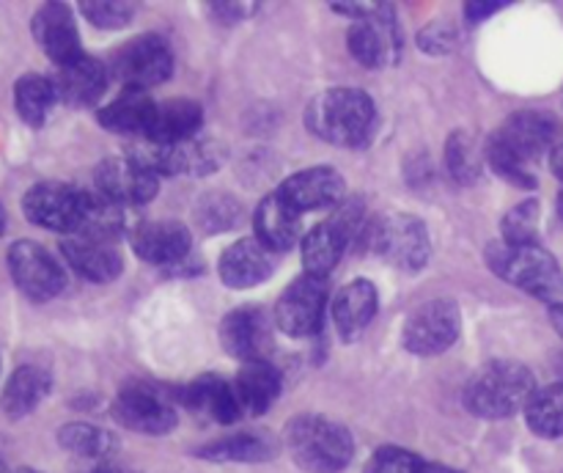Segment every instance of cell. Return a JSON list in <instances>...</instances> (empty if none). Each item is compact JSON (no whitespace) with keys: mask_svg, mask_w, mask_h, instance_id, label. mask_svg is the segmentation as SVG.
Instances as JSON below:
<instances>
[{"mask_svg":"<svg viewBox=\"0 0 563 473\" xmlns=\"http://www.w3.org/2000/svg\"><path fill=\"white\" fill-rule=\"evenodd\" d=\"M377 110L368 94L355 88H333L308 105L306 124L322 141L335 146H361L372 138Z\"/></svg>","mask_w":563,"mask_h":473,"instance_id":"cell-1","label":"cell"},{"mask_svg":"<svg viewBox=\"0 0 563 473\" xmlns=\"http://www.w3.org/2000/svg\"><path fill=\"white\" fill-rule=\"evenodd\" d=\"M487 262L504 280L526 289L528 295L553 306H563V273L553 256L539 245H511L493 242L487 248Z\"/></svg>","mask_w":563,"mask_h":473,"instance_id":"cell-2","label":"cell"},{"mask_svg":"<svg viewBox=\"0 0 563 473\" xmlns=\"http://www.w3.org/2000/svg\"><path fill=\"white\" fill-rule=\"evenodd\" d=\"M537 394L531 369L515 361L489 363L467 385V407L484 418H506L526 410Z\"/></svg>","mask_w":563,"mask_h":473,"instance_id":"cell-3","label":"cell"},{"mask_svg":"<svg viewBox=\"0 0 563 473\" xmlns=\"http://www.w3.org/2000/svg\"><path fill=\"white\" fill-rule=\"evenodd\" d=\"M286 443L297 465L311 473H335L350 465L352 435L341 424L322 416H300L286 429Z\"/></svg>","mask_w":563,"mask_h":473,"instance_id":"cell-4","label":"cell"},{"mask_svg":"<svg viewBox=\"0 0 563 473\" xmlns=\"http://www.w3.org/2000/svg\"><path fill=\"white\" fill-rule=\"evenodd\" d=\"M88 207V193L77 187L64 185V182H42L25 193L27 220L49 231H80L82 215Z\"/></svg>","mask_w":563,"mask_h":473,"instance_id":"cell-5","label":"cell"},{"mask_svg":"<svg viewBox=\"0 0 563 473\" xmlns=\"http://www.w3.org/2000/svg\"><path fill=\"white\" fill-rule=\"evenodd\" d=\"M372 248L401 270H421L429 258L427 226L412 215H385L372 226Z\"/></svg>","mask_w":563,"mask_h":473,"instance_id":"cell-6","label":"cell"},{"mask_svg":"<svg viewBox=\"0 0 563 473\" xmlns=\"http://www.w3.org/2000/svg\"><path fill=\"white\" fill-rule=\"evenodd\" d=\"M462 317L454 302H423L405 324V346L412 355H440L460 339Z\"/></svg>","mask_w":563,"mask_h":473,"instance_id":"cell-7","label":"cell"},{"mask_svg":"<svg viewBox=\"0 0 563 473\" xmlns=\"http://www.w3.org/2000/svg\"><path fill=\"white\" fill-rule=\"evenodd\" d=\"M324 308H328V284H324V278L302 275L280 295L275 319H278V328H284V333L311 336L322 324Z\"/></svg>","mask_w":563,"mask_h":473,"instance_id":"cell-8","label":"cell"},{"mask_svg":"<svg viewBox=\"0 0 563 473\" xmlns=\"http://www.w3.org/2000/svg\"><path fill=\"white\" fill-rule=\"evenodd\" d=\"M9 270L14 284L31 300H49L66 284V275L60 270V264L42 245H36V242H14L9 251Z\"/></svg>","mask_w":563,"mask_h":473,"instance_id":"cell-9","label":"cell"},{"mask_svg":"<svg viewBox=\"0 0 563 473\" xmlns=\"http://www.w3.org/2000/svg\"><path fill=\"white\" fill-rule=\"evenodd\" d=\"M113 413L124 427L143 435H163L176 427V410L168 396L146 383H130L121 388Z\"/></svg>","mask_w":563,"mask_h":473,"instance_id":"cell-10","label":"cell"},{"mask_svg":"<svg viewBox=\"0 0 563 473\" xmlns=\"http://www.w3.org/2000/svg\"><path fill=\"white\" fill-rule=\"evenodd\" d=\"M113 66L115 75L126 82V88L146 91V88L168 80L170 72H174V55L159 36H141L115 55Z\"/></svg>","mask_w":563,"mask_h":473,"instance_id":"cell-11","label":"cell"},{"mask_svg":"<svg viewBox=\"0 0 563 473\" xmlns=\"http://www.w3.org/2000/svg\"><path fill=\"white\" fill-rule=\"evenodd\" d=\"M388 9H379L374 14L361 16L350 28V53L368 69H383V66L396 64L401 53V33L394 16L385 14Z\"/></svg>","mask_w":563,"mask_h":473,"instance_id":"cell-12","label":"cell"},{"mask_svg":"<svg viewBox=\"0 0 563 473\" xmlns=\"http://www.w3.org/2000/svg\"><path fill=\"white\" fill-rule=\"evenodd\" d=\"M555 135H559V121L553 116L526 110V113L511 116L493 141L509 154H515L520 163L531 165L533 160H539L544 152L553 148Z\"/></svg>","mask_w":563,"mask_h":473,"instance_id":"cell-13","label":"cell"},{"mask_svg":"<svg viewBox=\"0 0 563 473\" xmlns=\"http://www.w3.org/2000/svg\"><path fill=\"white\" fill-rule=\"evenodd\" d=\"M220 341L240 361H264L273 350V324L262 308H236L220 324Z\"/></svg>","mask_w":563,"mask_h":473,"instance_id":"cell-14","label":"cell"},{"mask_svg":"<svg viewBox=\"0 0 563 473\" xmlns=\"http://www.w3.org/2000/svg\"><path fill=\"white\" fill-rule=\"evenodd\" d=\"M97 190L99 196L110 198V201L132 207V204H143L154 198L157 174L132 157L104 160L97 168Z\"/></svg>","mask_w":563,"mask_h":473,"instance_id":"cell-15","label":"cell"},{"mask_svg":"<svg viewBox=\"0 0 563 473\" xmlns=\"http://www.w3.org/2000/svg\"><path fill=\"white\" fill-rule=\"evenodd\" d=\"M33 36L38 47L49 55L55 64H69L80 58V33H77L75 16L64 3H47L33 16Z\"/></svg>","mask_w":563,"mask_h":473,"instance_id":"cell-16","label":"cell"},{"mask_svg":"<svg viewBox=\"0 0 563 473\" xmlns=\"http://www.w3.org/2000/svg\"><path fill=\"white\" fill-rule=\"evenodd\" d=\"M278 196L297 212H311V209L333 207L344 196V179L333 168H308L297 170L295 176L280 185Z\"/></svg>","mask_w":563,"mask_h":473,"instance_id":"cell-17","label":"cell"},{"mask_svg":"<svg viewBox=\"0 0 563 473\" xmlns=\"http://www.w3.org/2000/svg\"><path fill=\"white\" fill-rule=\"evenodd\" d=\"M135 253L148 264H176L190 253V234L176 220H152L132 231Z\"/></svg>","mask_w":563,"mask_h":473,"instance_id":"cell-18","label":"cell"},{"mask_svg":"<svg viewBox=\"0 0 563 473\" xmlns=\"http://www.w3.org/2000/svg\"><path fill=\"white\" fill-rule=\"evenodd\" d=\"M275 256L258 240H240L220 258V278L231 289H251L273 275Z\"/></svg>","mask_w":563,"mask_h":473,"instance_id":"cell-19","label":"cell"},{"mask_svg":"<svg viewBox=\"0 0 563 473\" xmlns=\"http://www.w3.org/2000/svg\"><path fill=\"white\" fill-rule=\"evenodd\" d=\"M64 258L88 280H97V284H108L115 275L121 273V253L115 251L113 242L97 240V237L75 234L69 240H64L60 245Z\"/></svg>","mask_w":563,"mask_h":473,"instance_id":"cell-20","label":"cell"},{"mask_svg":"<svg viewBox=\"0 0 563 473\" xmlns=\"http://www.w3.org/2000/svg\"><path fill=\"white\" fill-rule=\"evenodd\" d=\"M53 86L58 99H64V102L93 105L104 94L108 75H104V66L97 58L82 53L80 58L58 66V72L53 77Z\"/></svg>","mask_w":563,"mask_h":473,"instance_id":"cell-21","label":"cell"},{"mask_svg":"<svg viewBox=\"0 0 563 473\" xmlns=\"http://www.w3.org/2000/svg\"><path fill=\"white\" fill-rule=\"evenodd\" d=\"M302 212H297L291 204H286L284 198L275 193V196H267L256 209V218H253V226H256V240L262 242L269 251H289L297 240H300L302 231Z\"/></svg>","mask_w":563,"mask_h":473,"instance_id":"cell-22","label":"cell"},{"mask_svg":"<svg viewBox=\"0 0 563 473\" xmlns=\"http://www.w3.org/2000/svg\"><path fill=\"white\" fill-rule=\"evenodd\" d=\"M201 105L192 99H165L154 105L148 143H185L192 141L201 127Z\"/></svg>","mask_w":563,"mask_h":473,"instance_id":"cell-23","label":"cell"},{"mask_svg":"<svg viewBox=\"0 0 563 473\" xmlns=\"http://www.w3.org/2000/svg\"><path fill=\"white\" fill-rule=\"evenodd\" d=\"M179 399L185 402L190 410L201 413V416H209L212 421H220V424H231L242 416L240 402H236V394H234V385L225 383V380L220 377H212V374L198 377L196 383L185 385Z\"/></svg>","mask_w":563,"mask_h":473,"instance_id":"cell-24","label":"cell"},{"mask_svg":"<svg viewBox=\"0 0 563 473\" xmlns=\"http://www.w3.org/2000/svg\"><path fill=\"white\" fill-rule=\"evenodd\" d=\"M231 385H234L242 416H258V413L269 410V405L278 399L280 374L267 361L245 363V369L236 374V380Z\"/></svg>","mask_w":563,"mask_h":473,"instance_id":"cell-25","label":"cell"},{"mask_svg":"<svg viewBox=\"0 0 563 473\" xmlns=\"http://www.w3.org/2000/svg\"><path fill=\"white\" fill-rule=\"evenodd\" d=\"M346 229L341 220H330V223H319L317 229H311L302 240V264H306V275H317L324 278L330 270L339 264L341 253L346 248Z\"/></svg>","mask_w":563,"mask_h":473,"instance_id":"cell-26","label":"cell"},{"mask_svg":"<svg viewBox=\"0 0 563 473\" xmlns=\"http://www.w3.org/2000/svg\"><path fill=\"white\" fill-rule=\"evenodd\" d=\"M152 99L146 97V91H137V88H126L119 99L108 105V108L99 110V121L102 127H108L110 132H119V135H143L146 138L148 124H152L154 113Z\"/></svg>","mask_w":563,"mask_h":473,"instance_id":"cell-27","label":"cell"},{"mask_svg":"<svg viewBox=\"0 0 563 473\" xmlns=\"http://www.w3.org/2000/svg\"><path fill=\"white\" fill-rule=\"evenodd\" d=\"M377 314V289L372 280H352L350 286L339 292L333 302L335 324L344 336H357Z\"/></svg>","mask_w":563,"mask_h":473,"instance_id":"cell-28","label":"cell"},{"mask_svg":"<svg viewBox=\"0 0 563 473\" xmlns=\"http://www.w3.org/2000/svg\"><path fill=\"white\" fill-rule=\"evenodd\" d=\"M47 391L49 377L44 369L20 366L11 374L9 385L3 391V410L14 418L25 416V413H31L47 396Z\"/></svg>","mask_w":563,"mask_h":473,"instance_id":"cell-29","label":"cell"},{"mask_svg":"<svg viewBox=\"0 0 563 473\" xmlns=\"http://www.w3.org/2000/svg\"><path fill=\"white\" fill-rule=\"evenodd\" d=\"M55 102H58V94H55V86L49 77L25 75L16 80L14 86L16 113H20L22 121H27L31 127L44 124Z\"/></svg>","mask_w":563,"mask_h":473,"instance_id":"cell-30","label":"cell"},{"mask_svg":"<svg viewBox=\"0 0 563 473\" xmlns=\"http://www.w3.org/2000/svg\"><path fill=\"white\" fill-rule=\"evenodd\" d=\"M526 418L531 429L542 438H561L563 435V383L548 388H537L526 407Z\"/></svg>","mask_w":563,"mask_h":473,"instance_id":"cell-31","label":"cell"},{"mask_svg":"<svg viewBox=\"0 0 563 473\" xmlns=\"http://www.w3.org/2000/svg\"><path fill=\"white\" fill-rule=\"evenodd\" d=\"M58 438L64 449H69L77 457H88V460H108L115 451L113 435L93 427V424H69V427L60 429Z\"/></svg>","mask_w":563,"mask_h":473,"instance_id":"cell-32","label":"cell"},{"mask_svg":"<svg viewBox=\"0 0 563 473\" xmlns=\"http://www.w3.org/2000/svg\"><path fill=\"white\" fill-rule=\"evenodd\" d=\"M198 454L214 462H258L273 454V446H269V440L256 438V435H234V438L203 446Z\"/></svg>","mask_w":563,"mask_h":473,"instance_id":"cell-33","label":"cell"},{"mask_svg":"<svg viewBox=\"0 0 563 473\" xmlns=\"http://www.w3.org/2000/svg\"><path fill=\"white\" fill-rule=\"evenodd\" d=\"M445 160H449L451 176L460 182H473L482 174V148H478V143L467 132H454L451 135Z\"/></svg>","mask_w":563,"mask_h":473,"instance_id":"cell-34","label":"cell"},{"mask_svg":"<svg viewBox=\"0 0 563 473\" xmlns=\"http://www.w3.org/2000/svg\"><path fill=\"white\" fill-rule=\"evenodd\" d=\"M504 242L511 245H537L539 234V204L522 201L504 218Z\"/></svg>","mask_w":563,"mask_h":473,"instance_id":"cell-35","label":"cell"},{"mask_svg":"<svg viewBox=\"0 0 563 473\" xmlns=\"http://www.w3.org/2000/svg\"><path fill=\"white\" fill-rule=\"evenodd\" d=\"M487 160H489V165H493V168L504 176V179L511 182V185H517V187L537 185V179H533V174H531V165L520 163L515 154H509L506 148H500L495 141L487 146Z\"/></svg>","mask_w":563,"mask_h":473,"instance_id":"cell-36","label":"cell"},{"mask_svg":"<svg viewBox=\"0 0 563 473\" xmlns=\"http://www.w3.org/2000/svg\"><path fill=\"white\" fill-rule=\"evenodd\" d=\"M423 462L416 454L405 449H396V446H385L377 454L368 460L366 473H418Z\"/></svg>","mask_w":563,"mask_h":473,"instance_id":"cell-37","label":"cell"},{"mask_svg":"<svg viewBox=\"0 0 563 473\" xmlns=\"http://www.w3.org/2000/svg\"><path fill=\"white\" fill-rule=\"evenodd\" d=\"M132 6L119 0H102V3H82V14L97 28H124L132 20Z\"/></svg>","mask_w":563,"mask_h":473,"instance_id":"cell-38","label":"cell"},{"mask_svg":"<svg viewBox=\"0 0 563 473\" xmlns=\"http://www.w3.org/2000/svg\"><path fill=\"white\" fill-rule=\"evenodd\" d=\"M504 9V3H471L467 6V20L471 22H482L487 20L489 14H495V11Z\"/></svg>","mask_w":563,"mask_h":473,"instance_id":"cell-39","label":"cell"},{"mask_svg":"<svg viewBox=\"0 0 563 473\" xmlns=\"http://www.w3.org/2000/svg\"><path fill=\"white\" fill-rule=\"evenodd\" d=\"M550 165H553L555 176H559V179L563 182V146L553 148V157H550Z\"/></svg>","mask_w":563,"mask_h":473,"instance_id":"cell-40","label":"cell"},{"mask_svg":"<svg viewBox=\"0 0 563 473\" xmlns=\"http://www.w3.org/2000/svg\"><path fill=\"white\" fill-rule=\"evenodd\" d=\"M550 319H553L555 330L563 336V306H553L550 308Z\"/></svg>","mask_w":563,"mask_h":473,"instance_id":"cell-41","label":"cell"},{"mask_svg":"<svg viewBox=\"0 0 563 473\" xmlns=\"http://www.w3.org/2000/svg\"><path fill=\"white\" fill-rule=\"evenodd\" d=\"M418 473H456V471H454V468H449V465H434V462H432V465H421V471H418Z\"/></svg>","mask_w":563,"mask_h":473,"instance_id":"cell-42","label":"cell"},{"mask_svg":"<svg viewBox=\"0 0 563 473\" xmlns=\"http://www.w3.org/2000/svg\"><path fill=\"white\" fill-rule=\"evenodd\" d=\"M93 473H132V471H121V468L104 465V468H99V471H93Z\"/></svg>","mask_w":563,"mask_h":473,"instance_id":"cell-43","label":"cell"},{"mask_svg":"<svg viewBox=\"0 0 563 473\" xmlns=\"http://www.w3.org/2000/svg\"><path fill=\"white\" fill-rule=\"evenodd\" d=\"M559 215H561V220H563V193L559 196Z\"/></svg>","mask_w":563,"mask_h":473,"instance_id":"cell-44","label":"cell"},{"mask_svg":"<svg viewBox=\"0 0 563 473\" xmlns=\"http://www.w3.org/2000/svg\"><path fill=\"white\" fill-rule=\"evenodd\" d=\"M0 234H3V212H0Z\"/></svg>","mask_w":563,"mask_h":473,"instance_id":"cell-45","label":"cell"},{"mask_svg":"<svg viewBox=\"0 0 563 473\" xmlns=\"http://www.w3.org/2000/svg\"><path fill=\"white\" fill-rule=\"evenodd\" d=\"M0 473H9V468H5L3 462H0Z\"/></svg>","mask_w":563,"mask_h":473,"instance_id":"cell-46","label":"cell"},{"mask_svg":"<svg viewBox=\"0 0 563 473\" xmlns=\"http://www.w3.org/2000/svg\"><path fill=\"white\" fill-rule=\"evenodd\" d=\"M16 473H38V471H27V468H25V471H16Z\"/></svg>","mask_w":563,"mask_h":473,"instance_id":"cell-47","label":"cell"}]
</instances>
